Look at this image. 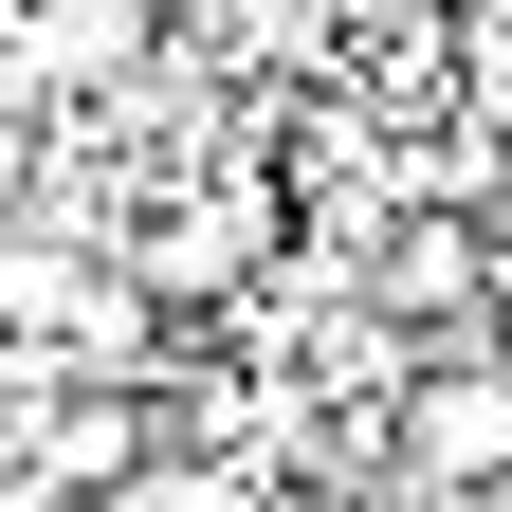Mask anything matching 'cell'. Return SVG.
Wrapping results in <instances>:
<instances>
[{
    "label": "cell",
    "instance_id": "cell-1",
    "mask_svg": "<svg viewBox=\"0 0 512 512\" xmlns=\"http://www.w3.org/2000/svg\"><path fill=\"white\" fill-rule=\"evenodd\" d=\"M147 19H165V0H19V19H0V92L74 110V92H110L128 55H147Z\"/></svg>",
    "mask_w": 512,
    "mask_h": 512
},
{
    "label": "cell",
    "instance_id": "cell-2",
    "mask_svg": "<svg viewBox=\"0 0 512 512\" xmlns=\"http://www.w3.org/2000/svg\"><path fill=\"white\" fill-rule=\"evenodd\" d=\"M403 458L458 494V476H512V366H421L403 384Z\"/></svg>",
    "mask_w": 512,
    "mask_h": 512
},
{
    "label": "cell",
    "instance_id": "cell-3",
    "mask_svg": "<svg viewBox=\"0 0 512 512\" xmlns=\"http://www.w3.org/2000/svg\"><path fill=\"white\" fill-rule=\"evenodd\" d=\"M128 275H147V293H220V275H256V202H165L147 238H128Z\"/></svg>",
    "mask_w": 512,
    "mask_h": 512
},
{
    "label": "cell",
    "instance_id": "cell-4",
    "mask_svg": "<svg viewBox=\"0 0 512 512\" xmlns=\"http://www.w3.org/2000/svg\"><path fill=\"white\" fill-rule=\"evenodd\" d=\"M55 476H92V494H110V476H147V421H128L110 384H74V403H55Z\"/></svg>",
    "mask_w": 512,
    "mask_h": 512
},
{
    "label": "cell",
    "instance_id": "cell-5",
    "mask_svg": "<svg viewBox=\"0 0 512 512\" xmlns=\"http://www.w3.org/2000/svg\"><path fill=\"white\" fill-rule=\"evenodd\" d=\"M110 512H220V476H183V458H147V476H110Z\"/></svg>",
    "mask_w": 512,
    "mask_h": 512
},
{
    "label": "cell",
    "instance_id": "cell-6",
    "mask_svg": "<svg viewBox=\"0 0 512 512\" xmlns=\"http://www.w3.org/2000/svg\"><path fill=\"white\" fill-rule=\"evenodd\" d=\"M458 19H512V0H458Z\"/></svg>",
    "mask_w": 512,
    "mask_h": 512
}]
</instances>
